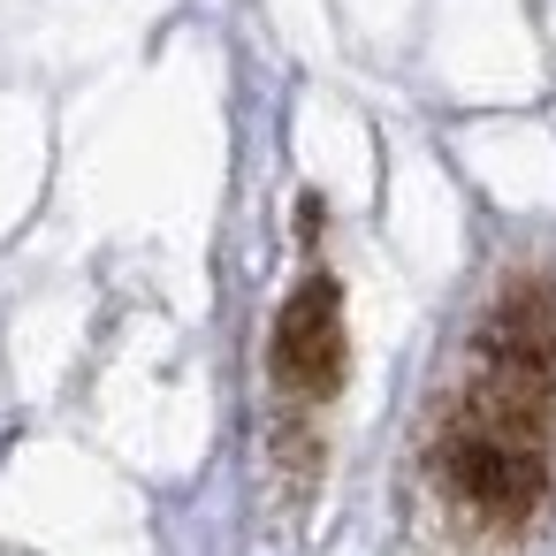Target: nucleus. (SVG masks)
I'll list each match as a JSON object with an SVG mask.
<instances>
[{"label":"nucleus","mask_w":556,"mask_h":556,"mask_svg":"<svg viewBox=\"0 0 556 556\" xmlns=\"http://www.w3.org/2000/svg\"><path fill=\"white\" fill-rule=\"evenodd\" d=\"M412 533L442 556H526L556 510V267L503 260L465 313L404 450Z\"/></svg>","instance_id":"f257e3e1"},{"label":"nucleus","mask_w":556,"mask_h":556,"mask_svg":"<svg viewBox=\"0 0 556 556\" xmlns=\"http://www.w3.org/2000/svg\"><path fill=\"white\" fill-rule=\"evenodd\" d=\"M351 298L343 275L313 252L305 275L282 290L275 320H267V434H275V465L298 495H313L320 457H328V412L351 389Z\"/></svg>","instance_id":"f03ea898"}]
</instances>
